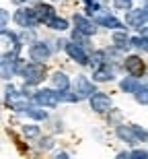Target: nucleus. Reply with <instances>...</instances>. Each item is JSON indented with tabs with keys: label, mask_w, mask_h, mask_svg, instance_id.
Here are the masks:
<instances>
[{
	"label": "nucleus",
	"mask_w": 148,
	"mask_h": 159,
	"mask_svg": "<svg viewBox=\"0 0 148 159\" xmlns=\"http://www.w3.org/2000/svg\"><path fill=\"white\" fill-rule=\"evenodd\" d=\"M19 75L23 77V81L33 87V85H39V83L45 79V62H35V60H31L27 64H21L19 68Z\"/></svg>",
	"instance_id": "obj_1"
},
{
	"label": "nucleus",
	"mask_w": 148,
	"mask_h": 159,
	"mask_svg": "<svg viewBox=\"0 0 148 159\" xmlns=\"http://www.w3.org/2000/svg\"><path fill=\"white\" fill-rule=\"evenodd\" d=\"M0 66H2V79H4V81H11L19 72V68H21V66H19V52L17 50H11V52L2 54Z\"/></svg>",
	"instance_id": "obj_2"
},
{
	"label": "nucleus",
	"mask_w": 148,
	"mask_h": 159,
	"mask_svg": "<svg viewBox=\"0 0 148 159\" xmlns=\"http://www.w3.org/2000/svg\"><path fill=\"white\" fill-rule=\"evenodd\" d=\"M31 99L41 107H58L62 97H60V91H56V89H39V91L33 93Z\"/></svg>",
	"instance_id": "obj_3"
},
{
	"label": "nucleus",
	"mask_w": 148,
	"mask_h": 159,
	"mask_svg": "<svg viewBox=\"0 0 148 159\" xmlns=\"http://www.w3.org/2000/svg\"><path fill=\"white\" fill-rule=\"evenodd\" d=\"M15 23H17L19 27H23V29H33L35 25H39V17H37L35 8L23 6V8H19V11L15 12Z\"/></svg>",
	"instance_id": "obj_4"
},
{
	"label": "nucleus",
	"mask_w": 148,
	"mask_h": 159,
	"mask_svg": "<svg viewBox=\"0 0 148 159\" xmlns=\"http://www.w3.org/2000/svg\"><path fill=\"white\" fill-rule=\"evenodd\" d=\"M91 17L95 19V23L99 25V27H107V29H124V23L119 21V19H115L113 15H109L107 11H103V8H99L97 12H93Z\"/></svg>",
	"instance_id": "obj_5"
},
{
	"label": "nucleus",
	"mask_w": 148,
	"mask_h": 159,
	"mask_svg": "<svg viewBox=\"0 0 148 159\" xmlns=\"http://www.w3.org/2000/svg\"><path fill=\"white\" fill-rule=\"evenodd\" d=\"M72 89H74V93H76L80 99H89L91 95L97 91L95 85H93V81H91L89 77H84V75H78V77L74 79V85H72Z\"/></svg>",
	"instance_id": "obj_6"
},
{
	"label": "nucleus",
	"mask_w": 148,
	"mask_h": 159,
	"mask_svg": "<svg viewBox=\"0 0 148 159\" xmlns=\"http://www.w3.org/2000/svg\"><path fill=\"white\" fill-rule=\"evenodd\" d=\"M89 103H91V110L97 114H107L111 112V97L101 91H95V93L89 97Z\"/></svg>",
	"instance_id": "obj_7"
},
{
	"label": "nucleus",
	"mask_w": 148,
	"mask_h": 159,
	"mask_svg": "<svg viewBox=\"0 0 148 159\" xmlns=\"http://www.w3.org/2000/svg\"><path fill=\"white\" fill-rule=\"evenodd\" d=\"M29 58L35 62H48L52 58V48L45 41H33L29 48Z\"/></svg>",
	"instance_id": "obj_8"
},
{
	"label": "nucleus",
	"mask_w": 148,
	"mask_h": 159,
	"mask_svg": "<svg viewBox=\"0 0 148 159\" xmlns=\"http://www.w3.org/2000/svg\"><path fill=\"white\" fill-rule=\"evenodd\" d=\"M64 50H66V54H68L74 62H78V64L84 66V64L91 62V56L84 52V46H80V43H76V41H68Z\"/></svg>",
	"instance_id": "obj_9"
},
{
	"label": "nucleus",
	"mask_w": 148,
	"mask_h": 159,
	"mask_svg": "<svg viewBox=\"0 0 148 159\" xmlns=\"http://www.w3.org/2000/svg\"><path fill=\"white\" fill-rule=\"evenodd\" d=\"M124 68L132 77H142L146 66H144V60L140 56H128V58H124Z\"/></svg>",
	"instance_id": "obj_10"
},
{
	"label": "nucleus",
	"mask_w": 148,
	"mask_h": 159,
	"mask_svg": "<svg viewBox=\"0 0 148 159\" xmlns=\"http://www.w3.org/2000/svg\"><path fill=\"white\" fill-rule=\"evenodd\" d=\"M74 25H76V29H80L82 33L87 35H95L97 33V23L93 17H84V15H74Z\"/></svg>",
	"instance_id": "obj_11"
},
{
	"label": "nucleus",
	"mask_w": 148,
	"mask_h": 159,
	"mask_svg": "<svg viewBox=\"0 0 148 159\" xmlns=\"http://www.w3.org/2000/svg\"><path fill=\"white\" fill-rule=\"evenodd\" d=\"M144 21H148V19H146V11H142V8H130V11L125 12V23H128V27L138 29V27L144 25Z\"/></svg>",
	"instance_id": "obj_12"
},
{
	"label": "nucleus",
	"mask_w": 148,
	"mask_h": 159,
	"mask_svg": "<svg viewBox=\"0 0 148 159\" xmlns=\"http://www.w3.org/2000/svg\"><path fill=\"white\" fill-rule=\"evenodd\" d=\"M113 79H115V70H113V64L109 66V62H105V64L97 66L95 70H93V81H97V83L113 81Z\"/></svg>",
	"instance_id": "obj_13"
},
{
	"label": "nucleus",
	"mask_w": 148,
	"mask_h": 159,
	"mask_svg": "<svg viewBox=\"0 0 148 159\" xmlns=\"http://www.w3.org/2000/svg\"><path fill=\"white\" fill-rule=\"evenodd\" d=\"M111 41L115 43V48H119L121 52H128L132 48V37L125 33V29H115L111 35Z\"/></svg>",
	"instance_id": "obj_14"
},
{
	"label": "nucleus",
	"mask_w": 148,
	"mask_h": 159,
	"mask_svg": "<svg viewBox=\"0 0 148 159\" xmlns=\"http://www.w3.org/2000/svg\"><path fill=\"white\" fill-rule=\"evenodd\" d=\"M115 134H117L124 143H128V145H138V143H140V139L134 134L132 126H124V124H119L117 128H115Z\"/></svg>",
	"instance_id": "obj_15"
},
{
	"label": "nucleus",
	"mask_w": 148,
	"mask_h": 159,
	"mask_svg": "<svg viewBox=\"0 0 148 159\" xmlns=\"http://www.w3.org/2000/svg\"><path fill=\"white\" fill-rule=\"evenodd\" d=\"M49 79H52V87L56 89V91H66V89H70V79L66 77L64 72L56 70Z\"/></svg>",
	"instance_id": "obj_16"
},
{
	"label": "nucleus",
	"mask_w": 148,
	"mask_h": 159,
	"mask_svg": "<svg viewBox=\"0 0 148 159\" xmlns=\"http://www.w3.org/2000/svg\"><path fill=\"white\" fill-rule=\"evenodd\" d=\"M35 12H37V17H39V23H45V25L56 17V11H53V6H49V4H37Z\"/></svg>",
	"instance_id": "obj_17"
},
{
	"label": "nucleus",
	"mask_w": 148,
	"mask_h": 159,
	"mask_svg": "<svg viewBox=\"0 0 148 159\" xmlns=\"http://www.w3.org/2000/svg\"><path fill=\"white\" fill-rule=\"evenodd\" d=\"M140 87V81H138V77H124L121 81H119V89L124 91V93H136V89Z\"/></svg>",
	"instance_id": "obj_18"
},
{
	"label": "nucleus",
	"mask_w": 148,
	"mask_h": 159,
	"mask_svg": "<svg viewBox=\"0 0 148 159\" xmlns=\"http://www.w3.org/2000/svg\"><path fill=\"white\" fill-rule=\"evenodd\" d=\"M105 62H107V50H97V52L91 54V62H89V64L93 66V68L105 64Z\"/></svg>",
	"instance_id": "obj_19"
},
{
	"label": "nucleus",
	"mask_w": 148,
	"mask_h": 159,
	"mask_svg": "<svg viewBox=\"0 0 148 159\" xmlns=\"http://www.w3.org/2000/svg\"><path fill=\"white\" fill-rule=\"evenodd\" d=\"M134 99H136L140 106H148V83H144V85H140V87L136 89Z\"/></svg>",
	"instance_id": "obj_20"
},
{
	"label": "nucleus",
	"mask_w": 148,
	"mask_h": 159,
	"mask_svg": "<svg viewBox=\"0 0 148 159\" xmlns=\"http://www.w3.org/2000/svg\"><path fill=\"white\" fill-rule=\"evenodd\" d=\"M132 48H136L140 52H148V37L144 35H134L132 37Z\"/></svg>",
	"instance_id": "obj_21"
},
{
	"label": "nucleus",
	"mask_w": 148,
	"mask_h": 159,
	"mask_svg": "<svg viewBox=\"0 0 148 159\" xmlns=\"http://www.w3.org/2000/svg\"><path fill=\"white\" fill-rule=\"evenodd\" d=\"M48 27L53 29V31H66V29H68V21L62 19V17H53L52 21L48 23Z\"/></svg>",
	"instance_id": "obj_22"
},
{
	"label": "nucleus",
	"mask_w": 148,
	"mask_h": 159,
	"mask_svg": "<svg viewBox=\"0 0 148 159\" xmlns=\"http://www.w3.org/2000/svg\"><path fill=\"white\" fill-rule=\"evenodd\" d=\"M25 114H27V116H31V118H35V120H48V112H43L41 106H39V107L29 106L27 110H25Z\"/></svg>",
	"instance_id": "obj_23"
},
{
	"label": "nucleus",
	"mask_w": 148,
	"mask_h": 159,
	"mask_svg": "<svg viewBox=\"0 0 148 159\" xmlns=\"http://www.w3.org/2000/svg\"><path fill=\"white\" fill-rule=\"evenodd\" d=\"M23 134L27 136V139H37V136H39V126H35V124H25Z\"/></svg>",
	"instance_id": "obj_24"
},
{
	"label": "nucleus",
	"mask_w": 148,
	"mask_h": 159,
	"mask_svg": "<svg viewBox=\"0 0 148 159\" xmlns=\"http://www.w3.org/2000/svg\"><path fill=\"white\" fill-rule=\"evenodd\" d=\"M72 41H76V43H80V46H87V43H89V35L82 33L80 29H74L72 31Z\"/></svg>",
	"instance_id": "obj_25"
},
{
	"label": "nucleus",
	"mask_w": 148,
	"mask_h": 159,
	"mask_svg": "<svg viewBox=\"0 0 148 159\" xmlns=\"http://www.w3.org/2000/svg\"><path fill=\"white\" fill-rule=\"evenodd\" d=\"M37 147L41 149V151H49V149H53V139L52 136H43V139H39Z\"/></svg>",
	"instance_id": "obj_26"
},
{
	"label": "nucleus",
	"mask_w": 148,
	"mask_h": 159,
	"mask_svg": "<svg viewBox=\"0 0 148 159\" xmlns=\"http://www.w3.org/2000/svg\"><path fill=\"white\" fill-rule=\"evenodd\" d=\"M113 4H115V8L128 12V11L132 8V0H113Z\"/></svg>",
	"instance_id": "obj_27"
},
{
	"label": "nucleus",
	"mask_w": 148,
	"mask_h": 159,
	"mask_svg": "<svg viewBox=\"0 0 148 159\" xmlns=\"http://www.w3.org/2000/svg\"><path fill=\"white\" fill-rule=\"evenodd\" d=\"M132 130H134V134H136L140 141H148V130L140 128V126H136V124H132Z\"/></svg>",
	"instance_id": "obj_28"
},
{
	"label": "nucleus",
	"mask_w": 148,
	"mask_h": 159,
	"mask_svg": "<svg viewBox=\"0 0 148 159\" xmlns=\"http://www.w3.org/2000/svg\"><path fill=\"white\" fill-rule=\"evenodd\" d=\"M130 157H138V159H148V151H144V149H134V151H130Z\"/></svg>",
	"instance_id": "obj_29"
},
{
	"label": "nucleus",
	"mask_w": 148,
	"mask_h": 159,
	"mask_svg": "<svg viewBox=\"0 0 148 159\" xmlns=\"http://www.w3.org/2000/svg\"><path fill=\"white\" fill-rule=\"evenodd\" d=\"M0 12H2V29H4L6 25H8V11H6V8H2Z\"/></svg>",
	"instance_id": "obj_30"
},
{
	"label": "nucleus",
	"mask_w": 148,
	"mask_h": 159,
	"mask_svg": "<svg viewBox=\"0 0 148 159\" xmlns=\"http://www.w3.org/2000/svg\"><path fill=\"white\" fill-rule=\"evenodd\" d=\"M84 2H93V4H97V6H105L107 4V0H84Z\"/></svg>",
	"instance_id": "obj_31"
},
{
	"label": "nucleus",
	"mask_w": 148,
	"mask_h": 159,
	"mask_svg": "<svg viewBox=\"0 0 148 159\" xmlns=\"http://www.w3.org/2000/svg\"><path fill=\"white\" fill-rule=\"evenodd\" d=\"M142 33H144V35L148 37V27H146V29H142Z\"/></svg>",
	"instance_id": "obj_32"
},
{
	"label": "nucleus",
	"mask_w": 148,
	"mask_h": 159,
	"mask_svg": "<svg viewBox=\"0 0 148 159\" xmlns=\"http://www.w3.org/2000/svg\"><path fill=\"white\" fill-rule=\"evenodd\" d=\"M144 11H146V19H148V4H146V8H144Z\"/></svg>",
	"instance_id": "obj_33"
}]
</instances>
